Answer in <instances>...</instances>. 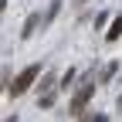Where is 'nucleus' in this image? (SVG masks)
Returning <instances> with one entry per match:
<instances>
[{
    "instance_id": "nucleus-1",
    "label": "nucleus",
    "mask_w": 122,
    "mask_h": 122,
    "mask_svg": "<svg viewBox=\"0 0 122 122\" xmlns=\"http://www.w3.org/2000/svg\"><path fill=\"white\" fill-rule=\"evenodd\" d=\"M37 75H41V65H27L17 78L10 81V92H7V95H10V98H20L24 92H30V85L37 81Z\"/></svg>"
},
{
    "instance_id": "nucleus-2",
    "label": "nucleus",
    "mask_w": 122,
    "mask_h": 122,
    "mask_svg": "<svg viewBox=\"0 0 122 122\" xmlns=\"http://www.w3.org/2000/svg\"><path fill=\"white\" fill-rule=\"evenodd\" d=\"M92 92H95V88H92V81H85L78 92H75V98H71V115H81V109H85L88 98H92Z\"/></svg>"
},
{
    "instance_id": "nucleus-3",
    "label": "nucleus",
    "mask_w": 122,
    "mask_h": 122,
    "mask_svg": "<svg viewBox=\"0 0 122 122\" xmlns=\"http://www.w3.org/2000/svg\"><path fill=\"white\" fill-rule=\"evenodd\" d=\"M105 37H109V41H119V37H122V14L112 20V27H109V34H105Z\"/></svg>"
},
{
    "instance_id": "nucleus-4",
    "label": "nucleus",
    "mask_w": 122,
    "mask_h": 122,
    "mask_svg": "<svg viewBox=\"0 0 122 122\" xmlns=\"http://www.w3.org/2000/svg\"><path fill=\"white\" fill-rule=\"evenodd\" d=\"M34 27H37V17H27V20H24V30H20V37H30V34H34Z\"/></svg>"
},
{
    "instance_id": "nucleus-5",
    "label": "nucleus",
    "mask_w": 122,
    "mask_h": 122,
    "mask_svg": "<svg viewBox=\"0 0 122 122\" xmlns=\"http://www.w3.org/2000/svg\"><path fill=\"white\" fill-rule=\"evenodd\" d=\"M112 75H115V61H109V65H105V71H102V78H105V81H109V78H112Z\"/></svg>"
},
{
    "instance_id": "nucleus-6",
    "label": "nucleus",
    "mask_w": 122,
    "mask_h": 122,
    "mask_svg": "<svg viewBox=\"0 0 122 122\" xmlns=\"http://www.w3.org/2000/svg\"><path fill=\"white\" fill-rule=\"evenodd\" d=\"M48 88H54V75H48V78L41 81V92H48Z\"/></svg>"
},
{
    "instance_id": "nucleus-7",
    "label": "nucleus",
    "mask_w": 122,
    "mask_h": 122,
    "mask_svg": "<svg viewBox=\"0 0 122 122\" xmlns=\"http://www.w3.org/2000/svg\"><path fill=\"white\" fill-rule=\"evenodd\" d=\"M58 10H61V4L54 0V4H51V10H48V20H54V17H58Z\"/></svg>"
},
{
    "instance_id": "nucleus-8",
    "label": "nucleus",
    "mask_w": 122,
    "mask_h": 122,
    "mask_svg": "<svg viewBox=\"0 0 122 122\" xmlns=\"http://www.w3.org/2000/svg\"><path fill=\"white\" fill-rule=\"evenodd\" d=\"M95 122H109V119H105V115H95Z\"/></svg>"
}]
</instances>
